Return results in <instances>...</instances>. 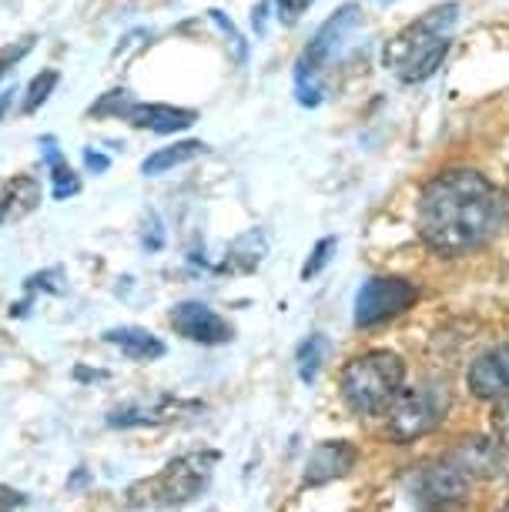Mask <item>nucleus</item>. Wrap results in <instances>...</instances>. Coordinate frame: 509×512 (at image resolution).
<instances>
[{"label":"nucleus","mask_w":509,"mask_h":512,"mask_svg":"<svg viewBox=\"0 0 509 512\" xmlns=\"http://www.w3.org/2000/svg\"><path fill=\"white\" fill-rule=\"evenodd\" d=\"M104 342L114 345V349H121L124 359L141 362V365L165 359V352H168V345L161 342L155 332H148V328H141V325L108 328V332H104Z\"/></svg>","instance_id":"nucleus-14"},{"label":"nucleus","mask_w":509,"mask_h":512,"mask_svg":"<svg viewBox=\"0 0 509 512\" xmlns=\"http://www.w3.org/2000/svg\"><path fill=\"white\" fill-rule=\"evenodd\" d=\"M449 402H453V395H449L446 382H422L406 392L399 389L389 405V439L412 442L429 436L432 429L446 422Z\"/></svg>","instance_id":"nucleus-6"},{"label":"nucleus","mask_w":509,"mask_h":512,"mask_svg":"<svg viewBox=\"0 0 509 512\" xmlns=\"http://www.w3.org/2000/svg\"><path fill=\"white\" fill-rule=\"evenodd\" d=\"M499 512H509V502H506V506H503V509H499Z\"/></svg>","instance_id":"nucleus-34"},{"label":"nucleus","mask_w":509,"mask_h":512,"mask_svg":"<svg viewBox=\"0 0 509 512\" xmlns=\"http://www.w3.org/2000/svg\"><path fill=\"white\" fill-rule=\"evenodd\" d=\"M456 17H459L456 4L432 7L419 21L406 24L392 37L386 44V51H382V64L406 84L426 81V77L436 74L439 64L446 61L449 34H453V27H456Z\"/></svg>","instance_id":"nucleus-2"},{"label":"nucleus","mask_w":509,"mask_h":512,"mask_svg":"<svg viewBox=\"0 0 509 512\" xmlns=\"http://www.w3.org/2000/svg\"><path fill=\"white\" fill-rule=\"evenodd\" d=\"M406 365L396 352H366L342 369V399L355 415L386 412L402 389Z\"/></svg>","instance_id":"nucleus-3"},{"label":"nucleus","mask_w":509,"mask_h":512,"mask_svg":"<svg viewBox=\"0 0 509 512\" xmlns=\"http://www.w3.org/2000/svg\"><path fill=\"white\" fill-rule=\"evenodd\" d=\"M34 41H37V37H21V41H14V44L0 47V81H4V77L11 74L14 67L21 64L24 57L34 51Z\"/></svg>","instance_id":"nucleus-23"},{"label":"nucleus","mask_w":509,"mask_h":512,"mask_svg":"<svg viewBox=\"0 0 509 512\" xmlns=\"http://www.w3.org/2000/svg\"><path fill=\"white\" fill-rule=\"evenodd\" d=\"M17 506H24V496H21V492H14V489H11V499H4V486H0V512H11V509H17Z\"/></svg>","instance_id":"nucleus-30"},{"label":"nucleus","mask_w":509,"mask_h":512,"mask_svg":"<svg viewBox=\"0 0 509 512\" xmlns=\"http://www.w3.org/2000/svg\"><path fill=\"white\" fill-rule=\"evenodd\" d=\"M208 14H211V21H215V24L222 27V31L228 34V37H232V44L238 47V61H245V41H242V34L235 31V24L228 21V17H225L222 11H208Z\"/></svg>","instance_id":"nucleus-27"},{"label":"nucleus","mask_w":509,"mask_h":512,"mask_svg":"<svg viewBox=\"0 0 509 512\" xmlns=\"http://www.w3.org/2000/svg\"><path fill=\"white\" fill-rule=\"evenodd\" d=\"M27 292H47V295H61L64 292V272L61 268H47V272H37L27 278Z\"/></svg>","instance_id":"nucleus-24"},{"label":"nucleus","mask_w":509,"mask_h":512,"mask_svg":"<svg viewBox=\"0 0 509 512\" xmlns=\"http://www.w3.org/2000/svg\"><path fill=\"white\" fill-rule=\"evenodd\" d=\"M124 121L134 124L141 131H155V134H178L188 131L198 121L195 108H178V104H131Z\"/></svg>","instance_id":"nucleus-13"},{"label":"nucleus","mask_w":509,"mask_h":512,"mask_svg":"<svg viewBox=\"0 0 509 512\" xmlns=\"http://www.w3.org/2000/svg\"><path fill=\"white\" fill-rule=\"evenodd\" d=\"M409 489L422 512H459L469 502V476L449 459L416 469Z\"/></svg>","instance_id":"nucleus-7"},{"label":"nucleus","mask_w":509,"mask_h":512,"mask_svg":"<svg viewBox=\"0 0 509 512\" xmlns=\"http://www.w3.org/2000/svg\"><path fill=\"white\" fill-rule=\"evenodd\" d=\"M265 11H268V4H258L255 11H252V24H255V31H258V34L265 31Z\"/></svg>","instance_id":"nucleus-33"},{"label":"nucleus","mask_w":509,"mask_h":512,"mask_svg":"<svg viewBox=\"0 0 509 512\" xmlns=\"http://www.w3.org/2000/svg\"><path fill=\"white\" fill-rule=\"evenodd\" d=\"M208 151L205 141H195V138H185V141H175L168 144V148H158L151 151L148 158L141 161V175L144 178H158V175H168V171L181 168V164L201 158V154Z\"/></svg>","instance_id":"nucleus-16"},{"label":"nucleus","mask_w":509,"mask_h":512,"mask_svg":"<svg viewBox=\"0 0 509 512\" xmlns=\"http://www.w3.org/2000/svg\"><path fill=\"white\" fill-rule=\"evenodd\" d=\"M41 151H44V161H47V171H51V195L54 201H67L81 191V178L74 175V168L64 161L61 148H57V138L54 134H44L41 138Z\"/></svg>","instance_id":"nucleus-17"},{"label":"nucleus","mask_w":509,"mask_h":512,"mask_svg":"<svg viewBox=\"0 0 509 512\" xmlns=\"http://www.w3.org/2000/svg\"><path fill=\"white\" fill-rule=\"evenodd\" d=\"M41 201V185L31 175H17L0 181V225H7L11 218H21L27 211L37 208Z\"/></svg>","instance_id":"nucleus-15"},{"label":"nucleus","mask_w":509,"mask_h":512,"mask_svg":"<svg viewBox=\"0 0 509 512\" xmlns=\"http://www.w3.org/2000/svg\"><path fill=\"white\" fill-rule=\"evenodd\" d=\"M218 466V452H188L178 456L175 462H168L155 479H144L138 486H131V492H144L134 496L131 506H185V502L198 499L208 489L211 476Z\"/></svg>","instance_id":"nucleus-4"},{"label":"nucleus","mask_w":509,"mask_h":512,"mask_svg":"<svg viewBox=\"0 0 509 512\" xmlns=\"http://www.w3.org/2000/svg\"><path fill=\"white\" fill-rule=\"evenodd\" d=\"M493 432L503 446H509V395H503V402L493 409Z\"/></svg>","instance_id":"nucleus-26"},{"label":"nucleus","mask_w":509,"mask_h":512,"mask_svg":"<svg viewBox=\"0 0 509 512\" xmlns=\"http://www.w3.org/2000/svg\"><path fill=\"white\" fill-rule=\"evenodd\" d=\"M57 84H61V71H57V67H44L41 74H34V81L27 84L24 104H21V111L27 114V118L37 114L47 101H51V94L57 91Z\"/></svg>","instance_id":"nucleus-19"},{"label":"nucleus","mask_w":509,"mask_h":512,"mask_svg":"<svg viewBox=\"0 0 509 512\" xmlns=\"http://www.w3.org/2000/svg\"><path fill=\"white\" fill-rule=\"evenodd\" d=\"M131 94L124 91V88H114V91H108L104 98L98 101V104H91V114L94 118H124L128 114V108H131Z\"/></svg>","instance_id":"nucleus-21"},{"label":"nucleus","mask_w":509,"mask_h":512,"mask_svg":"<svg viewBox=\"0 0 509 512\" xmlns=\"http://www.w3.org/2000/svg\"><path fill=\"white\" fill-rule=\"evenodd\" d=\"M84 168H88L91 175H104V171L111 168V158L101 154L98 148H84Z\"/></svg>","instance_id":"nucleus-28"},{"label":"nucleus","mask_w":509,"mask_h":512,"mask_svg":"<svg viewBox=\"0 0 509 512\" xmlns=\"http://www.w3.org/2000/svg\"><path fill=\"white\" fill-rule=\"evenodd\" d=\"M335 248H339V241H335V238H322V241H319V245H315V248H312L309 262H305V265H302V278H305V282H312V278H315V275H319V272H322V268H325V265H329V262H332Z\"/></svg>","instance_id":"nucleus-22"},{"label":"nucleus","mask_w":509,"mask_h":512,"mask_svg":"<svg viewBox=\"0 0 509 512\" xmlns=\"http://www.w3.org/2000/svg\"><path fill=\"white\" fill-rule=\"evenodd\" d=\"M14 88H4V91H0V121H4V114L7 111H11V104H14Z\"/></svg>","instance_id":"nucleus-32"},{"label":"nucleus","mask_w":509,"mask_h":512,"mask_svg":"<svg viewBox=\"0 0 509 512\" xmlns=\"http://www.w3.org/2000/svg\"><path fill=\"white\" fill-rule=\"evenodd\" d=\"M325 355H329V338L325 335H309L299 345V355H295V365H299V379L302 382H315Z\"/></svg>","instance_id":"nucleus-20"},{"label":"nucleus","mask_w":509,"mask_h":512,"mask_svg":"<svg viewBox=\"0 0 509 512\" xmlns=\"http://www.w3.org/2000/svg\"><path fill=\"white\" fill-rule=\"evenodd\" d=\"M355 27H359V7L345 4L339 7L329 21H325L315 37L309 41V47L302 51L299 64H295V98L305 108H319L322 104V71L335 61V54L342 51L345 37H349Z\"/></svg>","instance_id":"nucleus-5"},{"label":"nucleus","mask_w":509,"mask_h":512,"mask_svg":"<svg viewBox=\"0 0 509 512\" xmlns=\"http://www.w3.org/2000/svg\"><path fill=\"white\" fill-rule=\"evenodd\" d=\"M315 4V0H275V11H278V21L282 24H299L302 14L309 11V7Z\"/></svg>","instance_id":"nucleus-25"},{"label":"nucleus","mask_w":509,"mask_h":512,"mask_svg":"<svg viewBox=\"0 0 509 512\" xmlns=\"http://www.w3.org/2000/svg\"><path fill=\"white\" fill-rule=\"evenodd\" d=\"M94 486V472L91 469H74L71 476H67V492H84Z\"/></svg>","instance_id":"nucleus-29"},{"label":"nucleus","mask_w":509,"mask_h":512,"mask_svg":"<svg viewBox=\"0 0 509 512\" xmlns=\"http://www.w3.org/2000/svg\"><path fill=\"white\" fill-rule=\"evenodd\" d=\"M419 235L439 255H469L489 245L509 221V201L493 181L479 171H446L422 188Z\"/></svg>","instance_id":"nucleus-1"},{"label":"nucleus","mask_w":509,"mask_h":512,"mask_svg":"<svg viewBox=\"0 0 509 512\" xmlns=\"http://www.w3.org/2000/svg\"><path fill=\"white\" fill-rule=\"evenodd\" d=\"M171 328L188 342L201 345H225L235 338V328L205 302H178L171 308Z\"/></svg>","instance_id":"nucleus-9"},{"label":"nucleus","mask_w":509,"mask_h":512,"mask_svg":"<svg viewBox=\"0 0 509 512\" xmlns=\"http://www.w3.org/2000/svg\"><path fill=\"white\" fill-rule=\"evenodd\" d=\"M355 462H359V449L352 442H319L305 462V486H325L332 479H342Z\"/></svg>","instance_id":"nucleus-12"},{"label":"nucleus","mask_w":509,"mask_h":512,"mask_svg":"<svg viewBox=\"0 0 509 512\" xmlns=\"http://www.w3.org/2000/svg\"><path fill=\"white\" fill-rule=\"evenodd\" d=\"M419 298V288L406 278H369L355 295V325L372 328L402 315Z\"/></svg>","instance_id":"nucleus-8"},{"label":"nucleus","mask_w":509,"mask_h":512,"mask_svg":"<svg viewBox=\"0 0 509 512\" xmlns=\"http://www.w3.org/2000/svg\"><path fill=\"white\" fill-rule=\"evenodd\" d=\"M74 379H78V382H104V379H108V372H98V369H78V372H74Z\"/></svg>","instance_id":"nucleus-31"},{"label":"nucleus","mask_w":509,"mask_h":512,"mask_svg":"<svg viewBox=\"0 0 509 512\" xmlns=\"http://www.w3.org/2000/svg\"><path fill=\"white\" fill-rule=\"evenodd\" d=\"M453 466H459L469 479H506L509 476V452L503 442H493L486 436L459 439V446L446 456Z\"/></svg>","instance_id":"nucleus-10"},{"label":"nucleus","mask_w":509,"mask_h":512,"mask_svg":"<svg viewBox=\"0 0 509 512\" xmlns=\"http://www.w3.org/2000/svg\"><path fill=\"white\" fill-rule=\"evenodd\" d=\"M466 382L479 399H503V395H509V342L479 355L469 365Z\"/></svg>","instance_id":"nucleus-11"},{"label":"nucleus","mask_w":509,"mask_h":512,"mask_svg":"<svg viewBox=\"0 0 509 512\" xmlns=\"http://www.w3.org/2000/svg\"><path fill=\"white\" fill-rule=\"evenodd\" d=\"M175 412H178V402H171V399H161L158 405H121V409H114L108 415V425L111 429H138V425L168 422Z\"/></svg>","instance_id":"nucleus-18"}]
</instances>
